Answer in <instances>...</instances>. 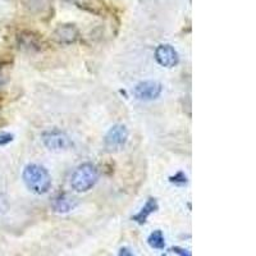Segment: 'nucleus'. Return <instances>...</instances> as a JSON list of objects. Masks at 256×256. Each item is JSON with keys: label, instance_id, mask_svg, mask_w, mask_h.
<instances>
[{"label": "nucleus", "instance_id": "nucleus-1", "mask_svg": "<svg viewBox=\"0 0 256 256\" xmlns=\"http://www.w3.org/2000/svg\"><path fill=\"white\" fill-rule=\"evenodd\" d=\"M22 178L27 188L35 195H45L52 188V176L46 168L38 164H28L24 166Z\"/></svg>", "mask_w": 256, "mask_h": 256}, {"label": "nucleus", "instance_id": "nucleus-10", "mask_svg": "<svg viewBox=\"0 0 256 256\" xmlns=\"http://www.w3.org/2000/svg\"><path fill=\"white\" fill-rule=\"evenodd\" d=\"M148 244L150 248H155V250H163L166 248V238H164L163 232L160 230H156L150 233V236L148 237Z\"/></svg>", "mask_w": 256, "mask_h": 256}, {"label": "nucleus", "instance_id": "nucleus-15", "mask_svg": "<svg viewBox=\"0 0 256 256\" xmlns=\"http://www.w3.org/2000/svg\"><path fill=\"white\" fill-rule=\"evenodd\" d=\"M118 256H134V252L130 250V248H122L120 250V254H118Z\"/></svg>", "mask_w": 256, "mask_h": 256}, {"label": "nucleus", "instance_id": "nucleus-4", "mask_svg": "<svg viewBox=\"0 0 256 256\" xmlns=\"http://www.w3.org/2000/svg\"><path fill=\"white\" fill-rule=\"evenodd\" d=\"M128 130L123 124H114L109 128L104 137V145L109 150H118L123 148L128 141Z\"/></svg>", "mask_w": 256, "mask_h": 256}, {"label": "nucleus", "instance_id": "nucleus-2", "mask_svg": "<svg viewBox=\"0 0 256 256\" xmlns=\"http://www.w3.org/2000/svg\"><path fill=\"white\" fill-rule=\"evenodd\" d=\"M99 180V170L94 164L84 163L77 166L70 177V186L76 192H88Z\"/></svg>", "mask_w": 256, "mask_h": 256}, {"label": "nucleus", "instance_id": "nucleus-17", "mask_svg": "<svg viewBox=\"0 0 256 256\" xmlns=\"http://www.w3.org/2000/svg\"><path fill=\"white\" fill-rule=\"evenodd\" d=\"M163 256H166V255H163Z\"/></svg>", "mask_w": 256, "mask_h": 256}, {"label": "nucleus", "instance_id": "nucleus-13", "mask_svg": "<svg viewBox=\"0 0 256 256\" xmlns=\"http://www.w3.org/2000/svg\"><path fill=\"white\" fill-rule=\"evenodd\" d=\"M14 136L12 134H8V132H0V146L8 145L9 142H12Z\"/></svg>", "mask_w": 256, "mask_h": 256}, {"label": "nucleus", "instance_id": "nucleus-8", "mask_svg": "<svg viewBox=\"0 0 256 256\" xmlns=\"http://www.w3.org/2000/svg\"><path fill=\"white\" fill-rule=\"evenodd\" d=\"M77 206V200L67 194H60L52 202V210L58 214H67Z\"/></svg>", "mask_w": 256, "mask_h": 256}, {"label": "nucleus", "instance_id": "nucleus-16", "mask_svg": "<svg viewBox=\"0 0 256 256\" xmlns=\"http://www.w3.org/2000/svg\"><path fill=\"white\" fill-rule=\"evenodd\" d=\"M6 84V74H4L3 72H2V70H0V88H3L4 84Z\"/></svg>", "mask_w": 256, "mask_h": 256}, {"label": "nucleus", "instance_id": "nucleus-3", "mask_svg": "<svg viewBox=\"0 0 256 256\" xmlns=\"http://www.w3.org/2000/svg\"><path fill=\"white\" fill-rule=\"evenodd\" d=\"M42 144L45 148H49L50 152H64L72 146V141L67 134L59 131V130H52L46 131L41 136Z\"/></svg>", "mask_w": 256, "mask_h": 256}, {"label": "nucleus", "instance_id": "nucleus-5", "mask_svg": "<svg viewBox=\"0 0 256 256\" xmlns=\"http://www.w3.org/2000/svg\"><path fill=\"white\" fill-rule=\"evenodd\" d=\"M163 86L156 81H142L137 84L134 88V94L141 102H152L162 95Z\"/></svg>", "mask_w": 256, "mask_h": 256}, {"label": "nucleus", "instance_id": "nucleus-12", "mask_svg": "<svg viewBox=\"0 0 256 256\" xmlns=\"http://www.w3.org/2000/svg\"><path fill=\"white\" fill-rule=\"evenodd\" d=\"M169 180L172 184H177V186H184V184H187V176L184 172H178L172 177H169Z\"/></svg>", "mask_w": 256, "mask_h": 256}, {"label": "nucleus", "instance_id": "nucleus-9", "mask_svg": "<svg viewBox=\"0 0 256 256\" xmlns=\"http://www.w3.org/2000/svg\"><path fill=\"white\" fill-rule=\"evenodd\" d=\"M159 209V204H158V200L155 198H148V201H146V204L141 208V210L137 214H134L132 216V220L136 222L137 224H145L148 222V216L154 214L155 212H158Z\"/></svg>", "mask_w": 256, "mask_h": 256}, {"label": "nucleus", "instance_id": "nucleus-6", "mask_svg": "<svg viewBox=\"0 0 256 256\" xmlns=\"http://www.w3.org/2000/svg\"><path fill=\"white\" fill-rule=\"evenodd\" d=\"M155 60L162 67L173 68L180 63V56L170 44H160L155 49Z\"/></svg>", "mask_w": 256, "mask_h": 256}, {"label": "nucleus", "instance_id": "nucleus-11", "mask_svg": "<svg viewBox=\"0 0 256 256\" xmlns=\"http://www.w3.org/2000/svg\"><path fill=\"white\" fill-rule=\"evenodd\" d=\"M20 45H22V48H26V49L28 50L40 49V42H38V38H36L34 34H30V32H27L26 35L22 34V36H20Z\"/></svg>", "mask_w": 256, "mask_h": 256}, {"label": "nucleus", "instance_id": "nucleus-14", "mask_svg": "<svg viewBox=\"0 0 256 256\" xmlns=\"http://www.w3.org/2000/svg\"><path fill=\"white\" fill-rule=\"evenodd\" d=\"M170 251L174 254H177L178 256H192L191 252H190L188 250H186V248H178V246H174V248H170Z\"/></svg>", "mask_w": 256, "mask_h": 256}, {"label": "nucleus", "instance_id": "nucleus-7", "mask_svg": "<svg viewBox=\"0 0 256 256\" xmlns=\"http://www.w3.org/2000/svg\"><path fill=\"white\" fill-rule=\"evenodd\" d=\"M54 40L60 44H72L78 38V30L74 24H59L52 34Z\"/></svg>", "mask_w": 256, "mask_h": 256}]
</instances>
